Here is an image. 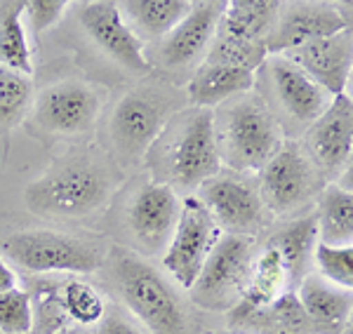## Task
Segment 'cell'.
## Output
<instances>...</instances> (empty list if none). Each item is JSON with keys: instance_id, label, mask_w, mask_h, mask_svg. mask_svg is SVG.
Instances as JSON below:
<instances>
[{"instance_id": "6da1fadb", "label": "cell", "mask_w": 353, "mask_h": 334, "mask_svg": "<svg viewBox=\"0 0 353 334\" xmlns=\"http://www.w3.org/2000/svg\"><path fill=\"white\" fill-rule=\"evenodd\" d=\"M144 158L153 174L151 181L170 186L176 194L201 189L221 167L214 111L189 106L174 113Z\"/></svg>"}, {"instance_id": "7a4b0ae2", "label": "cell", "mask_w": 353, "mask_h": 334, "mask_svg": "<svg viewBox=\"0 0 353 334\" xmlns=\"http://www.w3.org/2000/svg\"><path fill=\"white\" fill-rule=\"evenodd\" d=\"M109 165L90 154H73L54 163L26 189V205L45 217L78 219L104 207L111 198Z\"/></svg>"}, {"instance_id": "3957f363", "label": "cell", "mask_w": 353, "mask_h": 334, "mask_svg": "<svg viewBox=\"0 0 353 334\" xmlns=\"http://www.w3.org/2000/svg\"><path fill=\"white\" fill-rule=\"evenodd\" d=\"M113 278L125 306L151 334H196L193 315L168 278L130 250H116Z\"/></svg>"}, {"instance_id": "277c9868", "label": "cell", "mask_w": 353, "mask_h": 334, "mask_svg": "<svg viewBox=\"0 0 353 334\" xmlns=\"http://www.w3.org/2000/svg\"><path fill=\"white\" fill-rule=\"evenodd\" d=\"M186 92L163 81L141 83L125 92L109 123V137L118 160L132 165L144 158L170 118L186 109Z\"/></svg>"}, {"instance_id": "5b68a950", "label": "cell", "mask_w": 353, "mask_h": 334, "mask_svg": "<svg viewBox=\"0 0 353 334\" xmlns=\"http://www.w3.org/2000/svg\"><path fill=\"white\" fill-rule=\"evenodd\" d=\"M219 160L238 172L261 169L283 146L281 125L259 97L238 94L214 113Z\"/></svg>"}, {"instance_id": "8992f818", "label": "cell", "mask_w": 353, "mask_h": 334, "mask_svg": "<svg viewBox=\"0 0 353 334\" xmlns=\"http://www.w3.org/2000/svg\"><path fill=\"white\" fill-rule=\"evenodd\" d=\"M5 257L28 273L90 275L104 266V252L94 242L57 231H19L3 242Z\"/></svg>"}, {"instance_id": "52a82bcc", "label": "cell", "mask_w": 353, "mask_h": 334, "mask_svg": "<svg viewBox=\"0 0 353 334\" xmlns=\"http://www.w3.org/2000/svg\"><path fill=\"white\" fill-rule=\"evenodd\" d=\"M252 250V236H219L189 290L191 302L198 309L214 311V313H226L236 309L243 297L245 282H248L250 264L254 259Z\"/></svg>"}, {"instance_id": "ba28073f", "label": "cell", "mask_w": 353, "mask_h": 334, "mask_svg": "<svg viewBox=\"0 0 353 334\" xmlns=\"http://www.w3.org/2000/svg\"><path fill=\"white\" fill-rule=\"evenodd\" d=\"M104 94L85 81L52 83L33 99L28 125L38 137H81L94 127Z\"/></svg>"}, {"instance_id": "9c48e42d", "label": "cell", "mask_w": 353, "mask_h": 334, "mask_svg": "<svg viewBox=\"0 0 353 334\" xmlns=\"http://www.w3.org/2000/svg\"><path fill=\"white\" fill-rule=\"evenodd\" d=\"M219 236V226L214 224L203 202L196 196H186L181 200L179 219L165 250L163 269L179 282V287L191 290Z\"/></svg>"}, {"instance_id": "30bf717a", "label": "cell", "mask_w": 353, "mask_h": 334, "mask_svg": "<svg viewBox=\"0 0 353 334\" xmlns=\"http://www.w3.org/2000/svg\"><path fill=\"white\" fill-rule=\"evenodd\" d=\"M259 198L276 214L304 205L318 189V169L299 141H283L281 149L259 169Z\"/></svg>"}, {"instance_id": "8fae6325", "label": "cell", "mask_w": 353, "mask_h": 334, "mask_svg": "<svg viewBox=\"0 0 353 334\" xmlns=\"http://www.w3.org/2000/svg\"><path fill=\"white\" fill-rule=\"evenodd\" d=\"M78 21L90 41L128 73L141 78L151 71V64L144 54V43L123 19L118 3L92 0V3L78 5Z\"/></svg>"}, {"instance_id": "7c38bea8", "label": "cell", "mask_w": 353, "mask_h": 334, "mask_svg": "<svg viewBox=\"0 0 353 334\" xmlns=\"http://www.w3.org/2000/svg\"><path fill=\"white\" fill-rule=\"evenodd\" d=\"M198 200L229 233L252 236L264 226V202L257 186L238 174H214L198 189Z\"/></svg>"}, {"instance_id": "4fadbf2b", "label": "cell", "mask_w": 353, "mask_h": 334, "mask_svg": "<svg viewBox=\"0 0 353 334\" xmlns=\"http://www.w3.org/2000/svg\"><path fill=\"white\" fill-rule=\"evenodd\" d=\"M224 0L193 3L184 19L176 24L158 45V61L168 71H184L201 64L217 33Z\"/></svg>"}, {"instance_id": "5bb4252c", "label": "cell", "mask_w": 353, "mask_h": 334, "mask_svg": "<svg viewBox=\"0 0 353 334\" xmlns=\"http://www.w3.org/2000/svg\"><path fill=\"white\" fill-rule=\"evenodd\" d=\"M181 198L170 186L144 181L128 205V229L144 252H156L168 245L179 219Z\"/></svg>"}, {"instance_id": "9a60e30c", "label": "cell", "mask_w": 353, "mask_h": 334, "mask_svg": "<svg viewBox=\"0 0 353 334\" xmlns=\"http://www.w3.org/2000/svg\"><path fill=\"white\" fill-rule=\"evenodd\" d=\"M349 21L330 3H281L278 19L266 38V52L285 54L301 45L346 31Z\"/></svg>"}, {"instance_id": "2e32d148", "label": "cell", "mask_w": 353, "mask_h": 334, "mask_svg": "<svg viewBox=\"0 0 353 334\" xmlns=\"http://www.w3.org/2000/svg\"><path fill=\"white\" fill-rule=\"evenodd\" d=\"M278 109L292 125L309 129L330 106V94L299 71L283 54H269L264 61Z\"/></svg>"}, {"instance_id": "e0dca14e", "label": "cell", "mask_w": 353, "mask_h": 334, "mask_svg": "<svg viewBox=\"0 0 353 334\" xmlns=\"http://www.w3.org/2000/svg\"><path fill=\"white\" fill-rule=\"evenodd\" d=\"M292 61L299 71H304L318 87H323L330 97H337L344 92L351 76L353 64V38L351 28L339 31L334 36L321 38L301 45L297 50H290L283 54Z\"/></svg>"}, {"instance_id": "ac0fdd59", "label": "cell", "mask_w": 353, "mask_h": 334, "mask_svg": "<svg viewBox=\"0 0 353 334\" xmlns=\"http://www.w3.org/2000/svg\"><path fill=\"white\" fill-rule=\"evenodd\" d=\"M304 149L316 167L325 172H337L349 163L353 149V104L349 94L332 97L325 113L306 129Z\"/></svg>"}, {"instance_id": "d6986e66", "label": "cell", "mask_w": 353, "mask_h": 334, "mask_svg": "<svg viewBox=\"0 0 353 334\" xmlns=\"http://www.w3.org/2000/svg\"><path fill=\"white\" fill-rule=\"evenodd\" d=\"M297 299L316 334H341L351 315V290H341L321 275H304Z\"/></svg>"}, {"instance_id": "ffe728a7", "label": "cell", "mask_w": 353, "mask_h": 334, "mask_svg": "<svg viewBox=\"0 0 353 334\" xmlns=\"http://www.w3.org/2000/svg\"><path fill=\"white\" fill-rule=\"evenodd\" d=\"M288 290H292V285H290L285 264L276 247L266 245L250 264L248 282H245L241 302L236 304V309H231V320L266 309Z\"/></svg>"}, {"instance_id": "44dd1931", "label": "cell", "mask_w": 353, "mask_h": 334, "mask_svg": "<svg viewBox=\"0 0 353 334\" xmlns=\"http://www.w3.org/2000/svg\"><path fill=\"white\" fill-rule=\"evenodd\" d=\"M254 85V73L233 69L224 64H198L196 73L186 85V101L196 109H210L226 104L238 94H248Z\"/></svg>"}, {"instance_id": "7402d4cb", "label": "cell", "mask_w": 353, "mask_h": 334, "mask_svg": "<svg viewBox=\"0 0 353 334\" xmlns=\"http://www.w3.org/2000/svg\"><path fill=\"white\" fill-rule=\"evenodd\" d=\"M191 5L189 0H128L118 3V10L137 38L144 43V38L163 41L184 19Z\"/></svg>"}, {"instance_id": "603a6c76", "label": "cell", "mask_w": 353, "mask_h": 334, "mask_svg": "<svg viewBox=\"0 0 353 334\" xmlns=\"http://www.w3.org/2000/svg\"><path fill=\"white\" fill-rule=\"evenodd\" d=\"M278 0H233L224 5L217 33L250 43H266L278 19Z\"/></svg>"}, {"instance_id": "cb8c5ba5", "label": "cell", "mask_w": 353, "mask_h": 334, "mask_svg": "<svg viewBox=\"0 0 353 334\" xmlns=\"http://www.w3.org/2000/svg\"><path fill=\"white\" fill-rule=\"evenodd\" d=\"M231 325L241 327V330L257 332V334H309L313 332L311 322L306 318L294 290H288L285 294H281V297H278L276 302H271L266 309L231 320Z\"/></svg>"}, {"instance_id": "d4e9b609", "label": "cell", "mask_w": 353, "mask_h": 334, "mask_svg": "<svg viewBox=\"0 0 353 334\" xmlns=\"http://www.w3.org/2000/svg\"><path fill=\"white\" fill-rule=\"evenodd\" d=\"M316 242H318L316 214H309V217H301L297 222L283 226L269 240V245L276 247L283 264H285L290 285H297L306 275V266H309V259L313 257Z\"/></svg>"}, {"instance_id": "484cf974", "label": "cell", "mask_w": 353, "mask_h": 334, "mask_svg": "<svg viewBox=\"0 0 353 334\" xmlns=\"http://www.w3.org/2000/svg\"><path fill=\"white\" fill-rule=\"evenodd\" d=\"M0 66L31 78L33 59L24 26V0H0Z\"/></svg>"}, {"instance_id": "4316f807", "label": "cell", "mask_w": 353, "mask_h": 334, "mask_svg": "<svg viewBox=\"0 0 353 334\" xmlns=\"http://www.w3.org/2000/svg\"><path fill=\"white\" fill-rule=\"evenodd\" d=\"M318 238L325 245H351L353 238V196L344 186L330 184L318 200Z\"/></svg>"}, {"instance_id": "83f0119b", "label": "cell", "mask_w": 353, "mask_h": 334, "mask_svg": "<svg viewBox=\"0 0 353 334\" xmlns=\"http://www.w3.org/2000/svg\"><path fill=\"white\" fill-rule=\"evenodd\" d=\"M33 104V83L19 71L0 66V132H10Z\"/></svg>"}, {"instance_id": "f1b7e54d", "label": "cell", "mask_w": 353, "mask_h": 334, "mask_svg": "<svg viewBox=\"0 0 353 334\" xmlns=\"http://www.w3.org/2000/svg\"><path fill=\"white\" fill-rule=\"evenodd\" d=\"M266 56H269L266 43L238 41V38L224 36V33H214V41L210 45L203 61H208V64H224V66H233V69L254 73L259 66H264Z\"/></svg>"}, {"instance_id": "f546056e", "label": "cell", "mask_w": 353, "mask_h": 334, "mask_svg": "<svg viewBox=\"0 0 353 334\" xmlns=\"http://www.w3.org/2000/svg\"><path fill=\"white\" fill-rule=\"evenodd\" d=\"M59 302L66 318L81 327L97 325L106 313L101 294L81 278H71L59 287Z\"/></svg>"}, {"instance_id": "4dcf8cb0", "label": "cell", "mask_w": 353, "mask_h": 334, "mask_svg": "<svg viewBox=\"0 0 353 334\" xmlns=\"http://www.w3.org/2000/svg\"><path fill=\"white\" fill-rule=\"evenodd\" d=\"M313 259L321 271V278L351 290L353 287V245H325L318 240L313 247Z\"/></svg>"}, {"instance_id": "1f68e13d", "label": "cell", "mask_w": 353, "mask_h": 334, "mask_svg": "<svg viewBox=\"0 0 353 334\" xmlns=\"http://www.w3.org/2000/svg\"><path fill=\"white\" fill-rule=\"evenodd\" d=\"M36 327L33 320V299L24 287L0 294V332L3 334H31Z\"/></svg>"}, {"instance_id": "d6a6232c", "label": "cell", "mask_w": 353, "mask_h": 334, "mask_svg": "<svg viewBox=\"0 0 353 334\" xmlns=\"http://www.w3.org/2000/svg\"><path fill=\"white\" fill-rule=\"evenodd\" d=\"M68 10L66 0H26L24 3V17L28 31H33L36 36L50 31L61 21V17Z\"/></svg>"}, {"instance_id": "836d02e7", "label": "cell", "mask_w": 353, "mask_h": 334, "mask_svg": "<svg viewBox=\"0 0 353 334\" xmlns=\"http://www.w3.org/2000/svg\"><path fill=\"white\" fill-rule=\"evenodd\" d=\"M97 334H144V332L128 315L111 311V313H104V318L99 320V332Z\"/></svg>"}, {"instance_id": "e575fe53", "label": "cell", "mask_w": 353, "mask_h": 334, "mask_svg": "<svg viewBox=\"0 0 353 334\" xmlns=\"http://www.w3.org/2000/svg\"><path fill=\"white\" fill-rule=\"evenodd\" d=\"M17 287V273L10 269V264L0 257V294Z\"/></svg>"}, {"instance_id": "d590c367", "label": "cell", "mask_w": 353, "mask_h": 334, "mask_svg": "<svg viewBox=\"0 0 353 334\" xmlns=\"http://www.w3.org/2000/svg\"><path fill=\"white\" fill-rule=\"evenodd\" d=\"M52 334H92L90 330H85L81 325H73V327H61V330H57Z\"/></svg>"}, {"instance_id": "8d00e7d4", "label": "cell", "mask_w": 353, "mask_h": 334, "mask_svg": "<svg viewBox=\"0 0 353 334\" xmlns=\"http://www.w3.org/2000/svg\"><path fill=\"white\" fill-rule=\"evenodd\" d=\"M0 334H3V332H0Z\"/></svg>"}]
</instances>
